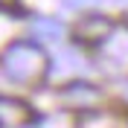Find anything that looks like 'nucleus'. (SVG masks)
I'll list each match as a JSON object with an SVG mask.
<instances>
[{"label":"nucleus","mask_w":128,"mask_h":128,"mask_svg":"<svg viewBox=\"0 0 128 128\" xmlns=\"http://www.w3.org/2000/svg\"><path fill=\"white\" fill-rule=\"evenodd\" d=\"M0 70L6 73L9 82H15V84H24V88H35L41 82L47 79L50 73V58L44 52L38 41H12L6 50H3V56H0Z\"/></svg>","instance_id":"nucleus-1"},{"label":"nucleus","mask_w":128,"mask_h":128,"mask_svg":"<svg viewBox=\"0 0 128 128\" xmlns=\"http://www.w3.org/2000/svg\"><path fill=\"white\" fill-rule=\"evenodd\" d=\"M114 18L105 12H88L73 24V41H79L84 47H102L105 41L114 35Z\"/></svg>","instance_id":"nucleus-2"},{"label":"nucleus","mask_w":128,"mask_h":128,"mask_svg":"<svg viewBox=\"0 0 128 128\" xmlns=\"http://www.w3.org/2000/svg\"><path fill=\"white\" fill-rule=\"evenodd\" d=\"M105 93L102 88H96V84H90V82H67V84H61V90H58V102L64 105V108H70V111H79V114H88V111H96L99 105H102Z\"/></svg>","instance_id":"nucleus-3"},{"label":"nucleus","mask_w":128,"mask_h":128,"mask_svg":"<svg viewBox=\"0 0 128 128\" xmlns=\"http://www.w3.org/2000/svg\"><path fill=\"white\" fill-rule=\"evenodd\" d=\"M35 120V114L26 102L12 99V96H0V128H24Z\"/></svg>","instance_id":"nucleus-4"},{"label":"nucleus","mask_w":128,"mask_h":128,"mask_svg":"<svg viewBox=\"0 0 128 128\" xmlns=\"http://www.w3.org/2000/svg\"><path fill=\"white\" fill-rule=\"evenodd\" d=\"M79 128H128V116L120 111H105L96 108L79 116Z\"/></svg>","instance_id":"nucleus-5"},{"label":"nucleus","mask_w":128,"mask_h":128,"mask_svg":"<svg viewBox=\"0 0 128 128\" xmlns=\"http://www.w3.org/2000/svg\"><path fill=\"white\" fill-rule=\"evenodd\" d=\"M35 32L44 35V38H50V41H58L64 29H61V24H56V20H41V24H35Z\"/></svg>","instance_id":"nucleus-6"},{"label":"nucleus","mask_w":128,"mask_h":128,"mask_svg":"<svg viewBox=\"0 0 128 128\" xmlns=\"http://www.w3.org/2000/svg\"><path fill=\"white\" fill-rule=\"evenodd\" d=\"M12 3H15V0H0V6H12Z\"/></svg>","instance_id":"nucleus-7"}]
</instances>
